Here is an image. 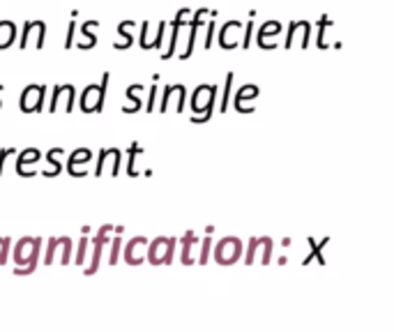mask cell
I'll return each instance as SVG.
<instances>
[{
    "label": "cell",
    "instance_id": "cell-1",
    "mask_svg": "<svg viewBox=\"0 0 394 332\" xmlns=\"http://www.w3.org/2000/svg\"><path fill=\"white\" fill-rule=\"evenodd\" d=\"M42 249H44L42 238L25 236L21 240H16V245L12 247L14 275L25 277V275H33L35 270H37L40 258H42Z\"/></svg>",
    "mask_w": 394,
    "mask_h": 332
},
{
    "label": "cell",
    "instance_id": "cell-2",
    "mask_svg": "<svg viewBox=\"0 0 394 332\" xmlns=\"http://www.w3.org/2000/svg\"><path fill=\"white\" fill-rule=\"evenodd\" d=\"M106 88H109V71L102 76L100 84H91L83 88L81 100H79V106H81L83 113H100L104 109Z\"/></svg>",
    "mask_w": 394,
    "mask_h": 332
},
{
    "label": "cell",
    "instance_id": "cell-3",
    "mask_svg": "<svg viewBox=\"0 0 394 332\" xmlns=\"http://www.w3.org/2000/svg\"><path fill=\"white\" fill-rule=\"evenodd\" d=\"M49 88L44 84H30L23 88V93L19 97V109L21 113H42L44 106H47V93Z\"/></svg>",
    "mask_w": 394,
    "mask_h": 332
},
{
    "label": "cell",
    "instance_id": "cell-4",
    "mask_svg": "<svg viewBox=\"0 0 394 332\" xmlns=\"http://www.w3.org/2000/svg\"><path fill=\"white\" fill-rule=\"evenodd\" d=\"M60 100H65V111L71 113L74 111V104H76V88L71 84H58L53 86V93L49 95V102H47V109L49 113H56Z\"/></svg>",
    "mask_w": 394,
    "mask_h": 332
},
{
    "label": "cell",
    "instance_id": "cell-5",
    "mask_svg": "<svg viewBox=\"0 0 394 332\" xmlns=\"http://www.w3.org/2000/svg\"><path fill=\"white\" fill-rule=\"evenodd\" d=\"M111 224H106L100 231H97V236L93 238V258H91V265L83 268V273L91 277L100 270V263H102V256H104V247L109 245V233H111Z\"/></svg>",
    "mask_w": 394,
    "mask_h": 332
},
{
    "label": "cell",
    "instance_id": "cell-6",
    "mask_svg": "<svg viewBox=\"0 0 394 332\" xmlns=\"http://www.w3.org/2000/svg\"><path fill=\"white\" fill-rule=\"evenodd\" d=\"M30 38H35V49H44V38H47V23L44 21H25L19 38V49H28Z\"/></svg>",
    "mask_w": 394,
    "mask_h": 332
},
{
    "label": "cell",
    "instance_id": "cell-7",
    "mask_svg": "<svg viewBox=\"0 0 394 332\" xmlns=\"http://www.w3.org/2000/svg\"><path fill=\"white\" fill-rule=\"evenodd\" d=\"M42 159V152L37 148H25L21 150L19 155H16V164H14V171L19 173L21 178H33L37 176V168L35 164Z\"/></svg>",
    "mask_w": 394,
    "mask_h": 332
},
{
    "label": "cell",
    "instance_id": "cell-8",
    "mask_svg": "<svg viewBox=\"0 0 394 332\" xmlns=\"http://www.w3.org/2000/svg\"><path fill=\"white\" fill-rule=\"evenodd\" d=\"M91 159H93V150L91 148H76L67 157V164H65L67 173L71 178H83V176H88V168H83V166L91 164Z\"/></svg>",
    "mask_w": 394,
    "mask_h": 332
},
{
    "label": "cell",
    "instance_id": "cell-9",
    "mask_svg": "<svg viewBox=\"0 0 394 332\" xmlns=\"http://www.w3.org/2000/svg\"><path fill=\"white\" fill-rule=\"evenodd\" d=\"M171 258H173V240L171 238H157L148 247V261L152 265L171 263Z\"/></svg>",
    "mask_w": 394,
    "mask_h": 332
},
{
    "label": "cell",
    "instance_id": "cell-10",
    "mask_svg": "<svg viewBox=\"0 0 394 332\" xmlns=\"http://www.w3.org/2000/svg\"><path fill=\"white\" fill-rule=\"evenodd\" d=\"M148 258V240L146 238H132L124 247V261L129 265H139Z\"/></svg>",
    "mask_w": 394,
    "mask_h": 332
},
{
    "label": "cell",
    "instance_id": "cell-11",
    "mask_svg": "<svg viewBox=\"0 0 394 332\" xmlns=\"http://www.w3.org/2000/svg\"><path fill=\"white\" fill-rule=\"evenodd\" d=\"M106 166H111V176H118V171H120V150L118 148H104L100 152V159H97V166H95V176L100 178Z\"/></svg>",
    "mask_w": 394,
    "mask_h": 332
},
{
    "label": "cell",
    "instance_id": "cell-12",
    "mask_svg": "<svg viewBox=\"0 0 394 332\" xmlns=\"http://www.w3.org/2000/svg\"><path fill=\"white\" fill-rule=\"evenodd\" d=\"M14 42H16V23L10 19H3L0 21V51L10 49Z\"/></svg>",
    "mask_w": 394,
    "mask_h": 332
},
{
    "label": "cell",
    "instance_id": "cell-13",
    "mask_svg": "<svg viewBox=\"0 0 394 332\" xmlns=\"http://www.w3.org/2000/svg\"><path fill=\"white\" fill-rule=\"evenodd\" d=\"M95 28H100V21L97 19H91L81 25V35L88 38L86 42H79V49L81 51H88V49H95L97 47V35H95Z\"/></svg>",
    "mask_w": 394,
    "mask_h": 332
},
{
    "label": "cell",
    "instance_id": "cell-14",
    "mask_svg": "<svg viewBox=\"0 0 394 332\" xmlns=\"http://www.w3.org/2000/svg\"><path fill=\"white\" fill-rule=\"evenodd\" d=\"M60 155H65V150H62V148H51L47 152V161L53 166V168H47V171H44V176H47V178H58L60 176V171H62V164L58 161Z\"/></svg>",
    "mask_w": 394,
    "mask_h": 332
},
{
    "label": "cell",
    "instance_id": "cell-15",
    "mask_svg": "<svg viewBox=\"0 0 394 332\" xmlns=\"http://www.w3.org/2000/svg\"><path fill=\"white\" fill-rule=\"evenodd\" d=\"M58 252H60V263L69 265L71 263V238H67V236L56 238V254Z\"/></svg>",
    "mask_w": 394,
    "mask_h": 332
},
{
    "label": "cell",
    "instance_id": "cell-16",
    "mask_svg": "<svg viewBox=\"0 0 394 332\" xmlns=\"http://www.w3.org/2000/svg\"><path fill=\"white\" fill-rule=\"evenodd\" d=\"M93 245V240L91 238H79V245H76V254H74V263L79 265V268H83L86 265V261H88V247Z\"/></svg>",
    "mask_w": 394,
    "mask_h": 332
},
{
    "label": "cell",
    "instance_id": "cell-17",
    "mask_svg": "<svg viewBox=\"0 0 394 332\" xmlns=\"http://www.w3.org/2000/svg\"><path fill=\"white\" fill-rule=\"evenodd\" d=\"M10 252H12V238L3 236L0 238V265H5L10 261Z\"/></svg>",
    "mask_w": 394,
    "mask_h": 332
},
{
    "label": "cell",
    "instance_id": "cell-18",
    "mask_svg": "<svg viewBox=\"0 0 394 332\" xmlns=\"http://www.w3.org/2000/svg\"><path fill=\"white\" fill-rule=\"evenodd\" d=\"M120 249H122V240H120V238H113V240H111V249H109V263H111V265L118 263Z\"/></svg>",
    "mask_w": 394,
    "mask_h": 332
},
{
    "label": "cell",
    "instance_id": "cell-19",
    "mask_svg": "<svg viewBox=\"0 0 394 332\" xmlns=\"http://www.w3.org/2000/svg\"><path fill=\"white\" fill-rule=\"evenodd\" d=\"M19 152H16V148H0V176L5 173V164L10 157H16Z\"/></svg>",
    "mask_w": 394,
    "mask_h": 332
},
{
    "label": "cell",
    "instance_id": "cell-20",
    "mask_svg": "<svg viewBox=\"0 0 394 332\" xmlns=\"http://www.w3.org/2000/svg\"><path fill=\"white\" fill-rule=\"evenodd\" d=\"M74 38H76V21L71 19L69 25H67V38H65V49L67 51L71 49V44H74Z\"/></svg>",
    "mask_w": 394,
    "mask_h": 332
},
{
    "label": "cell",
    "instance_id": "cell-21",
    "mask_svg": "<svg viewBox=\"0 0 394 332\" xmlns=\"http://www.w3.org/2000/svg\"><path fill=\"white\" fill-rule=\"evenodd\" d=\"M137 150H139V148H132V150H129V155H132V157H129V173H132V176H134V155H137Z\"/></svg>",
    "mask_w": 394,
    "mask_h": 332
},
{
    "label": "cell",
    "instance_id": "cell-22",
    "mask_svg": "<svg viewBox=\"0 0 394 332\" xmlns=\"http://www.w3.org/2000/svg\"><path fill=\"white\" fill-rule=\"evenodd\" d=\"M0 91H3V86H0ZM0 106H3V102H0Z\"/></svg>",
    "mask_w": 394,
    "mask_h": 332
}]
</instances>
